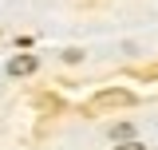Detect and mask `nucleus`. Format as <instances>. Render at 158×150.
Instances as JSON below:
<instances>
[{
  "instance_id": "obj_3",
  "label": "nucleus",
  "mask_w": 158,
  "mask_h": 150,
  "mask_svg": "<svg viewBox=\"0 0 158 150\" xmlns=\"http://www.w3.org/2000/svg\"><path fill=\"white\" fill-rule=\"evenodd\" d=\"M131 134H135V131H131V123H118V127H111V138H131Z\"/></svg>"
},
{
  "instance_id": "obj_4",
  "label": "nucleus",
  "mask_w": 158,
  "mask_h": 150,
  "mask_svg": "<svg viewBox=\"0 0 158 150\" xmlns=\"http://www.w3.org/2000/svg\"><path fill=\"white\" fill-rule=\"evenodd\" d=\"M115 150H146L142 142H123V146H115Z\"/></svg>"
},
{
  "instance_id": "obj_2",
  "label": "nucleus",
  "mask_w": 158,
  "mask_h": 150,
  "mask_svg": "<svg viewBox=\"0 0 158 150\" xmlns=\"http://www.w3.org/2000/svg\"><path fill=\"white\" fill-rule=\"evenodd\" d=\"M127 103H131V95L127 91H103L95 99V107H127Z\"/></svg>"
},
{
  "instance_id": "obj_1",
  "label": "nucleus",
  "mask_w": 158,
  "mask_h": 150,
  "mask_svg": "<svg viewBox=\"0 0 158 150\" xmlns=\"http://www.w3.org/2000/svg\"><path fill=\"white\" fill-rule=\"evenodd\" d=\"M36 71V56H16V59H8V75H32Z\"/></svg>"
}]
</instances>
